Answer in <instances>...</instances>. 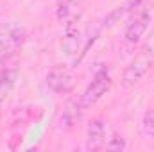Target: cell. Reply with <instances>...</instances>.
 Returning <instances> with one entry per match:
<instances>
[{
    "instance_id": "obj_1",
    "label": "cell",
    "mask_w": 154,
    "mask_h": 152,
    "mask_svg": "<svg viewBox=\"0 0 154 152\" xmlns=\"http://www.w3.org/2000/svg\"><path fill=\"white\" fill-rule=\"evenodd\" d=\"M111 75H109V68L108 65H95L93 68V77H91V82L86 86L84 93L81 95V104L84 108V111L91 106H95L111 88Z\"/></svg>"
},
{
    "instance_id": "obj_2",
    "label": "cell",
    "mask_w": 154,
    "mask_h": 152,
    "mask_svg": "<svg viewBox=\"0 0 154 152\" xmlns=\"http://www.w3.org/2000/svg\"><path fill=\"white\" fill-rule=\"evenodd\" d=\"M27 39V31L16 22L0 23V63L18 54Z\"/></svg>"
},
{
    "instance_id": "obj_3",
    "label": "cell",
    "mask_w": 154,
    "mask_h": 152,
    "mask_svg": "<svg viewBox=\"0 0 154 152\" xmlns=\"http://www.w3.org/2000/svg\"><path fill=\"white\" fill-rule=\"evenodd\" d=\"M152 63H154V54L151 48H143L142 52H138V56L133 57V61L125 66V70L122 74V86L124 88L136 86L143 77L151 72Z\"/></svg>"
},
{
    "instance_id": "obj_4",
    "label": "cell",
    "mask_w": 154,
    "mask_h": 152,
    "mask_svg": "<svg viewBox=\"0 0 154 152\" xmlns=\"http://www.w3.org/2000/svg\"><path fill=\"white\" fill-rule=\"evenodd\" d=\"M45 82L48 86L50 91L57 93V95H68L74 91L77 84V75L70 66L65 65H56L48 70V74L45 77Z\"/></svg>"
},
{
    "instance_id": "obj_5",
    "label": "cell",
    "mask_w": 154,
    "mask_h": 152,
    "mask_svg": "<svg viewBox=\"0 0 154 152\" xmlns=\"http://www.w3.org/2000/svg\"><path fill=\"white\" fill-rule=\"evenodd\" d=\"M149 23H151V13L149 11H140L136 13L125 25L124 29V47L127 50H134L136 45L142 41L143 34L147 32L149 29Z\"/></svg>"
},
{
    "instance_id": "obj_6",
    "label": "cell",
    "mask_w": 154,
    "mask_h": 152,
    "mask_svg": "<svg viewBox=\"0 0 154 152\" xmlns=\"http://www.w3.org/2000/svg\"><path fill=\"white\" fill-rule=\"evenodd\" d=\"M106 131H108V123L104 116L91 118L86 127V150H102L106 145Z\"/></svg>"
},
{
    "instance_id": "obj_7",
    "label": "cell",
    "mask_w": 154,
    "mask_h": 152,
    "mask_svg": "<svg viewBox=\"0 0 154 152\" xmlns=\"http://www.w3.org/2000/svg\"><path fill=\"white\" fill-rule=\"evenodd\" d=\"M82 113H84V108L81 104V97H68L63 109H61V114H59L57 129H61V131L74 129Z\"/></svg>"
},
{
    "instance_id": "obj_8",
    "label": "cell",
    "mask_w": 154,
    "mask_h": 152,
    "mask_svg": "<svg viewBox=\"0 0 154 152\" xmlns=\"http://www.w3.org/2000/svg\"><path fill=\"white\" fill-rule=\"evenodd\" d=\"M79 45H81V32L77 31V27L66 23V31H65V38L61 41V50L65 52V56L74 57L79 52Z\"/></svg>"
},
{
    "instance_id": "obj_9",
    "label": "cell",
    "mask_w": 154,
    "mask_h": 152,
    "mask_svg": "<svg viewBox=\"0 0 154 152\" xmlns=\"http://www.w3.org/2000/svg\"><path fill=\"white\" fill-rule=\"evenodd\" d=\"M16 81H18V70L16 68H2L0 70V104L4 99L9 97Z\"/></svg>"
},
{
    "instance_id": "obj_10",
    "label": "cell",
    "mask_w": 154,
    "mask_h": 152,
    "mask_svg": "<svg viewBox=\"0 0 154 152\" xmlns=\"http://www.w3.org/2000/svg\"><path fill=\"white\" fill-rule=\"evenodd\" d=\"M140 131H142L143 138L154 140V109L145 111L143 118H142V123H140Z\"/></svg>"
},
{
    "instance_id": "obj_11",
    "label": "cell",
    "mask_w": 154,
    "mask_h": 152,
    "mask_svg": "<svg viewBox=\"0 0 154 152\" xmlns=\"http://www.w3.org/2000/svg\"><path fill=\"white\" fill-rule=\"evenodd\" d=\"M104 149H106V150H116V152L125 150V149H127L125 138H124L122 134H118V132H113V134H111V138H109V140L106 141Z\"/></svg>"
},
{
    "instance_id": "obj_12",
    "label": "cell",
    "mask_w": 154,
    "mask_h": 152,
    "mask_svg": "<svg viewBox=\"0 0 154 152\" xmlns=\"http://www.w3.org/2000/svg\"><path fill=\"white\" fill-rule=\"evenodd\" d=\"M77 0H57V9H56V14H57V20L59 22H66L70 13H72V5L75 4Z\"/></svg>"
}]
</instances>
